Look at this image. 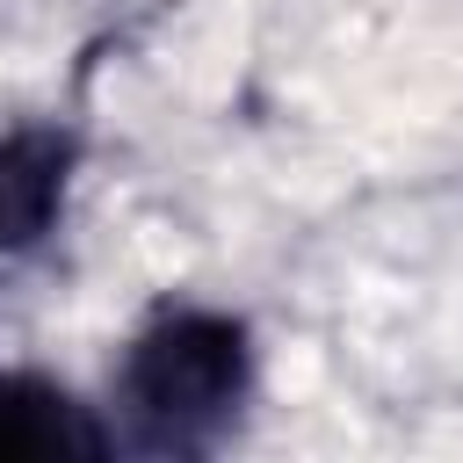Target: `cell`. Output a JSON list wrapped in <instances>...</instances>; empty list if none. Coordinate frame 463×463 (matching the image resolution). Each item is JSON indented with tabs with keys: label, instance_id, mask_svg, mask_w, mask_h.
Returning a JSON list of instances; mask_svg holds the SVG:
<instances>
[{
	"label": "cell",
	"instance_id": "7a4b0ae2",
	"mask_svg": "<svg viewBox=\"0 0 463 463\" xmlns=\"http://www.w3.org/2000/svg\"><path fill=\"white\" fill-rule=\"evenodd\" d=\"M94 456H109V434L65 383L0 369V463H94Z\"/></svg>",
	"mask_w": 463,
	"mask_h": 463
},
{
	"label": "cell",
	"instance_id": "6da1fadb",
	"mask_svg": "<svg viewBox=\"0 0 463 463\" xmlns=\"http://www.w3.org/2000/svg\"><path fill=\"white\" fill-rule=\"evenodd\" d=\"M253 391V347L232 311H159L116 369V398L145 449H210Z\"/></svg>",
	"mask_w": 463,
	"mask_h": 463
},
{
	"label": "cell",
	"instance_id": "3957f363",
	"mask_svg": "<svg viewBox=\"0 0 463 463\" xmlns=\"http://www.w3.org/2000/svg\"><path fill=\"white\" fill-rule=\"evenodd\" d=\"M65 181H72V145L58 130L43 123L0 130V253L51 232V217L65 210Z\"/></svg>",
	"mask_w": 463,
	"mask_h": 463
}]
</instances>
